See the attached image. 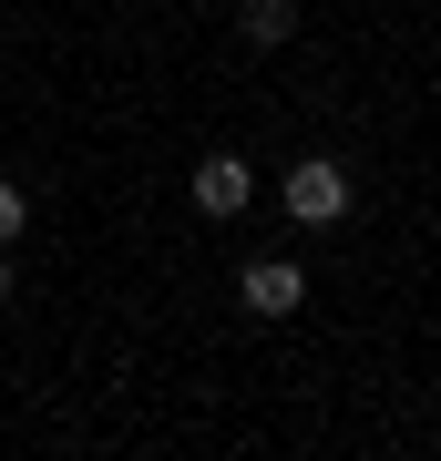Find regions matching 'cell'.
Here are the masks:
<instances>
[{"label":"cell","instance_id":"6","mask_svg":"<svg viewBox=\"0 0 441 461\" xmlns=\"http://www.w3.org/2000/svg\"><path fill=\"white\" fill-rule=\"evenodd\" d=\"M0 308H11V247H0Z\"/></svg>","mask_w":441,"mask_h":461},{"label":"cell","instance_id":"1","mask_svg":"<svg viewBox=\"0 0 441 461\" xmlns=\"http://www.w3.org/2000/svg\"><path fill=\"white\" fill-rule=\"evenodd\" d=\"M278 195H288V226H349L360 185H349V165H328V154H298Z\"/></svg>","mask_w":441,"mask_h":461},{"label":"cell","instance_id":"4","mask_svg":"<svg viewBox=\"0 0 441 461\" xmlns=\"http://www.w3.org/2000/svg\"><path fill=\"white\" fill-rule=\"evenodd\" d=\"M236 21H246V41H257V51H278V41L298 32V0H236Z\"/></svg>","mask_w":441,"mask_h":461},{"label":"cell","instance_id":"5","mask_svg":"<svg viewBox=\"0 0 441 461\" xmlns=\"http://www.w3.org/2000/svg\"><path fill=\"white\" fill-rule=\"evenodd\" d=\"M21 226H32V195H21L11 175H0V247H21Z\"/></svg>","mask_w":441,"mask_h":461},{"label":"cell","instance_id":"3","mask_svg":"<svg viewBox=\"0 0 441 461\" xmlns=\"http://www.w3.org/2000/svg\"><path fill=\"white\" fill-rule=\"evenodd\" d=\"M246 195H257L246 154H206V165H196V215H216V226H226V215H246Z\"/></svg>","mask_w":441,"mask_h":461},{"label":"cell","instance_id":"2","mask_svg":"<svg viewBox=\"0 0 441 461\" xmlns=\"http://www.w3.org/2000/svg\"><path fill=\"white\" fill-rule=\"evenodd\" d=\"M236 297H246V318H298V308H308V267H298V257H246Z\"/></svg>","mask_w":441,"mask_h":461}]
</instances>
